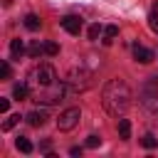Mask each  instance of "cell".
Listing matches in <instances>:
<instances>
[{
	"instance_id": "cell-1",
	"label": "cell",
	"mask_w": 158,
	"mask_h": 158,
	"mask_svg": "<svg viewBox=\"0 0 158 158\" xmlns=\"http://www.w3.org/2000/svg\"><path fill=\"white\" fill-rule=\"evenodd\" d=\"M27 84H30V99L44 106L59 104L67 91V84L59 81L52 64H35L27 74Z\"/></svg>"
},
{
	"instance_id": "cell-2",
	"label": "cell",
	"mask_w": 158,
	"mask_h": 158,
	"mask_svg": "<svg viewBox=\"0 0 158 158\" xmlns=\"http://www.w3.org/2000/svg\"><path fill=\"white\" fill-rule=\"evenodd\" d=\"M101 104L111 116H121L131 106V89L123 79H111L101 91Z\"/></svg>"
},
{
	"instance_id": "cell-3",
	"label": "cell",
	"mask_w": 158,
	"mask_h": 158,
	"mask_svg": "<svg viewBox=\"0 0 158 158\" xmlns=\"http://www.w3.org/2000/svg\"><path fill=\"white\" fill-rule=\"evenodd\" d=\"M141 104L151 111H158V77H151L141 89Z\"/></svg>"
},
{
	"instance_id": "cell-4",
	"label": "cell",
	"mask_w": 158,
	"mask_h": 158,
	"mask_svg": "<svg viewBox=\"0 0 158 158\" xmlns=\"http://www.w3.org/2000/svg\"><path fill=\"white\" fill-rule=\"evenodd\" d=\"M67 86L74 89V91H86L91 86V72H86V69H72L69 77H67Z\"/></svg>"
},
{
	"instance_id": "cell-5",
	"label": "cell",
	"mask_w": 158,
	"mask_h": 158,
	"mask_svg": "<svg viewBox=\"0 0 158 158\" xmlns=\"http://www.w3.org/2000/svg\"><path fill=\"white\" fill-rule=\"evenodd\" d=\"M79 118H81V111H79L77 106L64 109V111L59 114V118H57V128H59V131H72V128L79 123Z\"/></svg>"
},
{
	"instance_id": "cell-6",
	"label": "cell",
	"mask_w": 158,
	"mask_h": 158,
	"mask_svg": "<svg viewBox=\"0 0 158 158\" xmlns=\"http://www.w3.org/2000/svg\"><path fill=\"white\" fill-rule=\"evenodd\" d=\"M59 25H62L69 35H79V32H81V17H79V15H64V17L59 20Z\"/></svg>"
},
{
	"instance_id": "cell-7",
	"label": "cell",
	"mask_w": 158,
	"mask_h": 158,
	"mask_svg": "<svg viewBox=\"0 0 158 158\" xmlns=\"http://www.w3.org/2000/svg\"><path fill=\"white\" fill-rule=\"evenodd\" d=\"M153 52L148 49V47H141V44H133V59L138 62V64H148V62H153Z\"/></svg>"
},
{
	"instance_id": "cell-8",
	"label": "cell",
	"mask_w": 158,
	"mask_h": 158,
	"mask_svg": "<svg viewBox=\"0 0 158 158\" xmlns=\"http://www.w3.org/2000/svg\"><path fill=\"white\" fill-rule=\"evenodd\" d=\"M25 118H27V123H30V126L40 128V126H44V123H47V118H49V116H47V111H37V109H35V111H30Z\"/></svg>"
},
{
	"instance_id": "cell-9",
	"label": "cell",
	"mask_w": 158,
	"mask_h": 158,
	"mask_svg": "<svg viewBox=\"0 0 158 158\" xmlns=\"http://www.w3.org/2000/svg\"><path fill=\"white\" fill-rule=\"evenodd\" d=\"M12 96H15L17 101H22V99H30V84H27V81H20V84H15V86H12Z\"/></svg>"
},
{
	"instance_id": "cell-10",
	"label": "cell",
	"mask_w": 158,
	"mask_h": 158,
	"mask_svg": "<svg viewBox=\"0 0 158 158\" xmlns=\"http://www.w3.org/2000/svg\"><path fill=\"white\" fill-rule=\"evenodd\" d=\"M27 54H30L32 59H37L40 54H44V42H40V40H32V42L27 44Z\"/></svg>"
},
{
	"instance_id": "cell-11",
	"label": "cell",
	"mask_w": 158,
	"mask_h": 158,
	"mask_svg": "<svg viewBox=\"0 0 158 158\" xmlns=\"http://www.w3.org/2000/svg\"><path fill=\"white\" fill-rule=\"evenodd\" d=\"M25 27H27L30 32H37V30L42 27V20H40L37 15H25Z\"/></svg>"
},
{
	"instance_id": "cell-12",
	"label": "cell",
	"mask_w": 158,
	"mask_h": 158,
	"mask_svg": "<svg viewBox=\"0 0 158 158\" xmlns=\"http://www.w3.org/2000/svg\"><path fill=\"white\" fill-rule=\"evenodd\" d=\"M10 54H12V59H20V57L25 54V44H22L20 40H12V42H10Z\"/></svg>"
},
{
	"instance_id": "cell-13",
	"label": "cell",
	"mask_w": 158,
	"mask_h": 158,
	"mask_svg": "<svg viewBox=\"0 0 158 158\" xmlns=\"http://www.w3.org/2000/svg\"><path fill=\"white\" fill-rule=\"evenodd\" d=\"M118 136L123 141L131 138V123H128V118H118Z\"/></svg>"
},
{
	"instance_id": "cell-14",
	"label": "cell",
	"mask_w": 158,
	"mask_h": 158,
	"mask_svg": "<svg viewBox=\"0 0 158 158\" xmlns=\"http://www.w3.org/2000/svg\"><path fill=\"white\" fill-rule=\"evenodd\" d=\"M116 35H118V27H116V25H106V27H104V44H111Z\"/></svg>"
},
{
	"instance_id": "cell-15",
	"label": "cell",
	"mask_w": 158,
	"mask_h": 158,
	"mask_svg": "<svg viewBox=\"0 0 158 158\" xmlns=\"http://www.w3.org/2000/svg\"><path fill=\"white\" fill-rule=\"evenodd\" d=\"M15 146H17V151H22V153H32V143H30V138H25V136H17Z\"/></svg>"
},
{
	"instance_id": "cell-16",
	"label": "cell",
	"mask_w": 158,
	"mask_h": 158,
	"mask_svg": "<svg viewBox=\"0 0 158 158\" xmlns=\"http://www.w3.org/2000/svg\"><path fill=\"white\" fill-rule=\"evenodd\" d=\"M20 118H22L20 114H10V116L5 118V123H2V131H10V128H15V126L20 123Z\"/></svg>"
},
{
	"instance_id": "cell-17",
	"label": "cell",
	"mask_w": 158,
	"mask_h": 158,
	"mask_svg": "<svg viewBox=\"0 0 158 158\" xmlns=\"http://www.w3.org/2000/svg\"><path fill=\"white\" fill-rule=\"evenodd\" d=\"M44 54H49V57L59 54V44L57 42H44Z\"/></svg>"
},
{
	"instance_id": "cell-18",
	"label": "cell",
	"mask_w": 158,
	"mask_h": 158,
	"mask_svg": "<svg viewBox=\"0 0 158 158\" xmlns=\"http://www.w3.org/2000/svg\"><path fill=\"white\" fill-rule=\"evenodd\" d=\"M141 143H143V148H156V143H158V141H156V136H153V133H146V136L141 138Z\"/></svg>"
},
{
	"instance_id": "cell-19",
	"label": "cell",
	"mask_w": 158,
	"mask_h": 158,
	"mask_svg": "<svg viewBox=\"0 0 158 158\" xmlns=\"http://www.w3.org/2000/svg\"><path fill=\"white\" fill-rule=\"evenodd\" d=\"M101 32H104V30H101V25H91L86 35H89V40H99V35H101Z\"/></svg>"
},
{
	"instance_id": "cell-20",
	"label": "cell",
	"mask_w": 158,
	"mask_h": 158,
	"mask_svg": "<svg viewBox=\"0 0 158 158\" xmlns=\"http://www.w3.org/2000/svg\"><path fill=\"white\" fill-rule=\"evenodd\" d=\"M96 146H101V138H99V136H94V133H91V136H89V138H86V148H96Z\"/></svg>"
},
{
	"instance_id": "cell-21",
	"label": "cell",
	"mask_w": 158,
	"mask_h": 158,
	"mask_svg": "<svg viewBox=\"0 0 158 158\" xmlns=\"http://www.w3.org/2000/svg\"><path fill=\"white\" fill-rule=\"evenodd\" d=\"M0 77L2 79H10V64L7 62H0Z\"/></svg>"
},
{
	"instance_id": "cell-22",
	"label": "cell",
	"mask_w": 158,
	"mask_h": 158,
	"mask_svg": "<svg viewBox=\"0 0 158 158\" xmlns=\"http://www.w3.org/2000/svg\"><path fill=\"white\" fill-rule=\"evenodd\" d=\"M7 109H10V99H0V111L5 114Z\"/></svg>"
},
{
	"instance_id": "cell-23",
	"label": "cell",
	"mask_w": 158,
	"mask_h": 158,
	"mask_svg": "<svg viewBox=\"0 0 158 158\" xmlns=\"http://www.w3.org/2000/svg\"><path fill=\"white\" fill-rule=\"evenodd\" d=\"M151 30L158 32V20H156V15H151Z\"/></svg>"
},
{
	"instance_id": "cell-24",
	"label": "cell",
	"mask_w": 158,
	"mask_h": 158,
	"mask_svg": "<svg viewBox=\"0 0 158 158\" xmlns=\"http://www.w3.org/2000/svg\"><path fill=\"white\" fill-rule=\"evenodd\" d=\"M69 153H72V156H81V148H79V146H72Z\"/></svg>"
},
{
	"instance_id": "cell-25",
	"label": "cell",
	"mask_w": 158,
	"mask_h": 158,
	"mask_svg": "<svg viewBox=\"0 0 158 158\" xmlns=\"http://www.w3.org/2000/svg\"><path fill=\"white\" fill-rule=\"evenodd\" d=\"M153 15H158V2H156V5H153Z\"/></svg>"
}]
</instances>
